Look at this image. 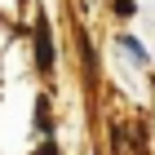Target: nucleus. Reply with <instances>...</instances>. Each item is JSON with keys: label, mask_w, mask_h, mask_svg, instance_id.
Here are the masks:
<instances>
[{"label": "nucleus", "mask_w": 155, "mask_h": 155, "mask_svg": "<svg viewBox=\"0 0 155 155\" xmlns=\"http://www.w3.org/2000/svg\"><path fill=\"white\" fill-rule=\"evenodd\" d=\"M36 67L45 75L53 71V36H49V18H45V13L36 18Z\"/></svg>", "instance_id": "nucleus-1"}, {"label": "nucleus", "mask_w": 155, "mask_h": 155, "mask_svg": "<svg viewBox=\"0 0 155 155\" xmlns=\"http://www.w3.org/2000/svg\"><path fill=\"white\" fill-rule=\"evenodd\" d=\"M133 9H137V5H133V0H115V13H120V18H129Z\"/></svg>", "instance_id": "nucleus-2"}, {"label": "nucleus", "mask_w": 155, "mask_h": 155, "mask_svg": "<svg viewBox=\"0 0 155 155\" xmlns=\"http://www.w3.org/2000/svg\"><path fill=\"white\" fill-rule=\"evenodd\" d=\"M40 155H58V151H53V142H45V151H40Z\"/></svg>", "instance_id": "nucleus-3"}]
</instances>
